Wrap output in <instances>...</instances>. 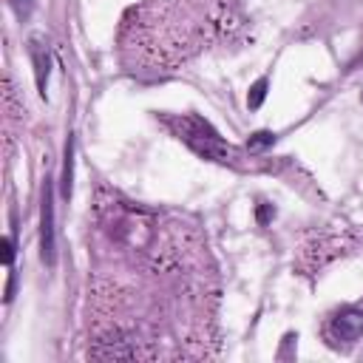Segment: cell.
<instances>
[{
    "label": "cell",
    "mask_w": 363,
    "mask_h": 363,
    "mask_svg": "<svg viewBox=\"0 0 363 363\" xmlns=\"http://www.w3.org/2000/svg\"><path fill=\"white\" fill-rule=\"evenodd\" d=\"M272 213H275V210H269V207H267V204H261V207H258V221H261V224H267V221H269V216H272Z\"/></svg>",
    "instance_id": "cell-10"
},
{
    "label": "cell",
    "mask_w": 363,
    "mask_h": 363,
    "mask_svg": "<svg viewBox=\"0 0 363 363\" xmlns=\"http://www.w3.org/2000/svg\"><path fill=\"white\" fill-rule=\"evenodd\" d=\"M360 335H363V312L354 309V306L340 309V312L329 320V326H326V337H329L335 346H340V343H354Z\"/></svg>",
    "instance_id": "cell-2"
},
{
    "label": "cell",
    "mask_w": 363,
    "mask_h": 363,
    "mask_svg": "<svg viewBox=\"0 0 363 363\" xmlns=\"http://www.w3.org/2000/svg\"><path fill=\"white\" fill-rule=\"evenodd\" d=\"M9 3H11L14 14H17V20H28V14L34 9V0H9Z\"/></svg>",
    "instance_id": "cell-8"
},
{
    "label": "cell",
    "mask_w": 363,
    "mask_h": 363,
    "mask_svg": "<svg viewBox=\"0 0 363 363\" xmlns=\"http://www.w3.org/2000/svg\"><path fill=\"white\" fill-rule=\"evenodd\" d=\"M267 77H261V79H255V85L250 88V94H247V105H250V111H255V108H261V102H264V96H267Z\"/></svg>",
    "instance_id": "cell-6"
},
{
    "label": "cell",
    "mask_w": 363,
    "mask_h": 363,
    "mask_svg": "<svg viewBox=\"0 0 363 363\" xmlns=\"http://www.w3.org/2000/svg\"><path fill=\"white\" fill-rule=\"evenodd\" d=\"M3 261H6V267H11V261H14V238L11 235L3 238Z\"/></svg>",
    "instance_id": "cell-9"
},
{
    "label": "cell",
    "mask_w": 363,
    "mask_h": 363,
    "mask_svg": "<svg viewBox=\"0 0 363 363\" xmlns=\"http://www.w3.org/2000/svg\"><path fill=\"white\" fill-rule=\"evenodd\" d=\"M179 128H182V139H184L196 153H201V156H207V159H218V162L235 159L233 147L224 145L221 136H218L204 119H199V116H184V119L179 122Z\"/></svg>",
    "instance_id": "cell-1"
},
{
    "label": "cell",
    "mask_w": 363,
    "mask_h": 363,
    "mask_svg": "<svg viewBox=\"0 0 363 363\" xmlns=\"http://www.w3.org/2000/svg\"><path fill=\"white\" fill-rule=\"evenodd\" d=\"M40 252L48 267H54L57 258V241H54V187L51 179H45L43 187V221H40Z\"/></svg>",
    "instance_id": "cell-3"
},
{
    "label": "cell",
    "mask_w": 363,
    "mask_h": 363,
    "mask_svg": "<svg viewBox=\"0 0 363 363\" xmlns=\"http://www.w3.org/2000/svg\"><path fill=\"white\" fill-rule=\"evenodd\" d=\"M28 54H31V62H34V77H37V91L45 94V82H48V51L43 48V43L34 37L28 43Z\"/></svg>",
    "instance_id": "cell-4"
},
{
    "label": "cell",
    "mask_w": 363,
    "mask_h": 363,
    "mask_svg": "<svg viewBox=\"0 0 363 363\" xmlns=\"http://www.w3.org/2000/svg\"><path fill=\"white\" fill-rule=\"evenodd\" d=\"M71 187H74V139L68 136L65 142V162H62V196L71 199Z\"/></svg>",
    "instance_id": "cell-5"
},
{
    "label": "cell",
    "mask_w": 363,
    "mask_h": 363,
    "mask_svg": "<svg viewBox=\"0 0 363 363\" xmlns=\"http://www.w3.org/2000/svg\"><path fill=\"white\" fill-rule=\"evenodd\" d=\"M275 142V133L272 130H255L250 139H247V147L250 150H264V147H269Z\"/></svg>",
    "instance_id": "cell-7"
}]
</instances>
